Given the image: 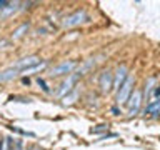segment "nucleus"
<instances>
[{"label": "nucleus", "instance_id": "f257e3e1", "mask_svg": "<svg viewBox=\"0 0 160 150\" xmlns=\"http://www.w3.org/2000/svg\"><path fill=\"white\" fill-rule=\"evenodd\" d=\"M133 77L132 75H128L127 77V80L122 83V87H120L118 90H117V103H127L128 102V98H130V95H132V92H133Z\"/></svg>", "mask_w": 160, "mask_h": 150}, {"label": "nucleus", "instance_id": "f03ea898", "mask_svg": "<svg viewBox=\"0 0 160 150\" xmlns=\"http://www.w3.org/2000/svg\"><path fill=\"white\" fill-rule=\"evenodd\" d=\"M75 67H77V62H75V60H65V62H60V63L55 65V67L50 68V75H52V77H58V75L72 73Z\"/></svg>", "mask_w": 160, "mask_h": 150}, {"label": "nucleus", "instance_id": "7ed1b4c3", "mask_svg": "<svg viewBox=\"0 0 160 150\" xmlns=\"http://www.w3.org/2000/svg\"><path fill=\"white\" fill-rule=\"evenodd\" d=\"M142 100H143V92L142 90H133L132 95L128 98V113L130 115H137L142 107Z\"/></svg>", "mask_w": 160, "mask_h": 150}, {"label": "nucleus", "instance_id": "20e7f679", "mask_svg": "<svg viewBox=\"0 0 160 150\" xmlns=\"http://www.w3.org/2000/svg\"><path fill=\"white\" fill-rule=\"evenodd\" d=\"M98 87L103 93H108L113 90V73L110 70H103L98 77Z\"/></svg>", "mask_w": 160, "mask_h": 150}, {"label": "nucleus", "instance_id": "39448f33", "mask_svg": "<svg viewBox=\"0 0 160 150\" xmlns=\"http://www.w3.org/2000/svg\"><path fill=\"white\" fill-rule=\"evenodd\" d=\"M80 77H82V75L77 73V72H73L72 75H68L67 80H63L62 85H60V90H58V93H57L58 97H65L68 92H72V90H73V85L77 83V80H78Z\"/></svg>", "mask_w": 160, "mask_h": 150}, {"label": "nucleus", "instance_id": "423d86ee", "mask_svg": "<svg viewBox=\"0 0 160 150\" xmlns=\"http://www.w3.org/2000/svg\"><path fill=\"white\" fill-rule=\"evenodd\" d=\"M85 20H87V12H85V10H77V12H73L72 15H68V17L63 20V27L65 28L75 27V25H80L82 22H85Z\"/></svg>", "mask_w": 160, "mask_h": 150}, {"label": "nucleus", "instance_id": "0eeeda50", "mask_svg": "<svg viewBox=\"0 0 160 150\" xmlns=\"http://www.w3.org/2000/svg\"><path fill=\"white\" fill-rule=\"evenodd\" d=\"M37 63H40V58L37 57V55H30V57H25V58L17 60V62L12 65V68L18 70V72H23V70L33 67V65H37Z\"/></svg>", "mask_w": 160, "mask_h": 150}, {"label": "nucleus", "instance_id": "6e6552de", "mask_svg": "<svg viewBox=\"0 0 160 150\" xmlns=\"http://www.w3.org/2000/svg\"><path fill=\"white\" fill-rule=\"evenodd\" d=\"M127 77H128L127 65H118L117 70H115V73H113V90H118L122 87V83L127 80Z\"/></svg>", "mask_w": 160, "mask_h": 150}, {"label": "nucleus", "instance_id": "1a4fd4ad", "mask_svg": "<svg viewBox=\"0 0 160 150\" xmlns=\"http://www.w3.org/2000/svg\"><path fill=\"white\" fill-rule=\"evenodd\" d=\"M160 112V98H153V100H150V103L145 107L143 110V113L145 115H155V113H158Z\"/></svg>", "mask_w": 160, "mask_h": 150}, {"label": "nucleus", "instance_id": "9d476101", "mask_svg": "<svg viewBox=\"0 0 160 150\" xmlns=\"http://www.w3.org/2000/svg\"><path fill=\"white\" fill-rule=\"evenodd\" d=\"M20 72L18 70H15V68H7V70H3V72H0V82H7V80H12L15 77H18Z\"/></svg>", "mask_w": 160, "mask_h": 150}, {"label": "nucleus", "instance_id": "9b49d317", "mask_svg": "<svg viewBox=\"0 0 160 150\" xmlns=\"http://www.w3.org/2000/svg\"><path fill=\"white\" fill-rule=\"evenodd\" d=\"M47 67V62H40L37 65H33V67H30L27 70H23V72H20V73H23V75H30V73H33V72H42V70Z\"/></svg>", "mask_w": 160, "mask_h": 150}, {"label": "nucleus", "instance_id": "f8f14e48", "mask_svg": "<svg viewBox=\"0 0 160 150\" xmlns=\"http://www.w3.org/2000/svg\"><path fill=\"white\" fill-rule=\"evenodd\" d=\"M27 30H28V23H22V25H20V27H18L17 30H13L12 38H13V40H17V38H20V37H23Z\"/></svg>", "mask_w": 160, "mask_h": 150}, {"label": "nucleus", "instance_id": "ddd939ff", "mask_svg": "<svg viewBox=\"0 0 160 150\" xmlns=\"http://www.w3.org/2000/svg\"><path fill=\"white\" fill-rule=\"evenodd\" d=\"M77 97H78V92L73 88L72 92H68V93L63 97V103H65V105H70L72 102H75V98H77Z\"/></svg>", "mask_w": 160, "mask_h": 150}, {"label": "nucleus", "instance_id": "4468645a", "mask_svg": "<svg viewBox=\"0 0 160 150\" xmlns=\"http://www.w3.org/2000/svg\"><path fill=\"white\" fill-rule=\"evenodd\" d=\"M157 83V80H155V77H150L148 80H147V83H145V92H143V95H147V97H150V93H152V88H153V85Z\"/></svg>", "mask_w": 160, "mask_h": 150}, {"label": "nucleus", "instance_id": "2eb2a0df", "mask_svg": "<svg viewBox=\"0 0 160 150\" xmlns=\"http://www.w3.org/2000/svg\"><path fill=\"white\" fill-rule=\"evenodd\" d=\"M37 83H38V87H42V90H43L45 93H48V92H50V88L47 87V83H45L42 78H38V80H37Z\"/></svg>", "mask_w": 160, "mask_h": 150}, {"label": "nucleus", "instance_id": "dca6fc26", "mask_svg": "<svg viewBox=\"0 0 160 150\" xmlns=\"http://www.w3.org/2000/svg\"><path fill=\"white\" fill-rule=\"evenodd\" d=\"M8 3H10V2H5V0H2V2H0V10H5V8L8 7Z\"/></svg>", "mask_w": 160, "mask_h": 150}, {"label": "nucleus", "instance_id": "f3484780", "mask_svg": "<svg viewBox=\"0 0 160 150\" xmlns=\"http://www.w3.org/2000/svg\"><path fill=\"white\" fill-rule=\"evenodd\" d=\"M28 150H42V148H40V147H37V145H32V147H30Z\"/></svg>", "mask_w": 160, "mask_h": 150}, {"label": "nucleus", "instance_id": "a211bd4d", "mask_svg": "<svg viewBox=\"0 0 160 150\" xmlns=\"http://www.w3.org/2000/svg\"><path fill=\"white\" fill-rule=\"evenodd\" d=\"M112 112H113L115 115H118V108H117V107H113V108H112Z\"/></svg>", "mask_w": 160, "mask_h": 150}, {"label": "nucleus", "instance_id": "6ab92c4d", "mask_svg": "<svg viewBox=\"0 0 160 150\" xmlns=\"http://www.w3.org/2000/svg\"><path fill=\"white\" fill-rule=\"evenodd\" d=\"M0 150H3V142H0Z\"/></svg>", "mask_w": 160, "mask_h": 150}]
</instances>
